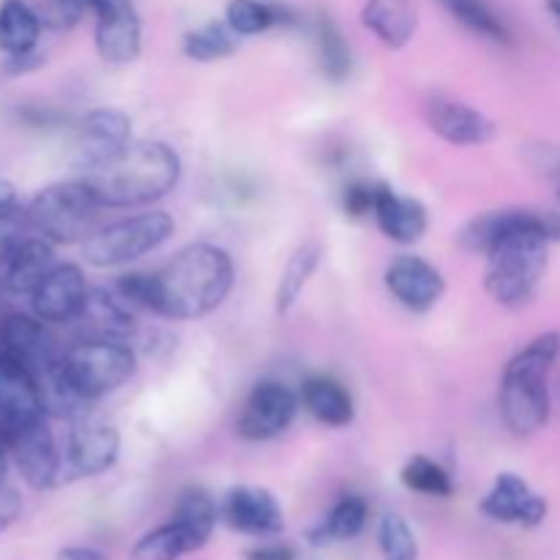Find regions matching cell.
Listing matches in <instances>:
<instances>
[{"mask_svg": "<svg viewBox=\"0 0 560 560\" xmlns=\"http://www.w3.org/2000/svg\"><path fill=\"white\" fill-rule=\"evenodd\" d=\"M91 11L96 14V52L104 63L126 66L140 58V16L126 0H96Z\"/></svg>", "mask_w": 560, "mask_h": 560, "instance_id": "14", "label": "cell"}, {"mask_svg": "<svg viewBox=\"0 0 560 560\" xmlns=\"http://www.w3.org/2000/svg\"><path fill=\"white\" fill-rule=\"evenodd\" d=\"M301 397L284 383L262 381L252 388L238 419V435L246 441H273L295 421Z\"/></svg>", "mask_w": 560, "mask_h": 560, "instance_id": "10", "label": "cell"}, {"mask_svg": "<svg viewBox=\"0 0 560 560\" xmlns=\"http://www.w3.org/2000/svg\"><path fill=\"white\" fill-rule=\"evenodd\" d=\"M93 3V0H88V5H91Z\"/></svg>", "mask_w": 560, "mask_h": 560, "instance_id": "48", "label": "cell"}, {"mask_svg": "<svg viewBox=\"0 0 560 560\" xmlns=\"http://www.w3.org/2000/svg\"><path fill=\"white\" fill-rule=\"evenodd\" d=\"M323 260V246L317 241H304L299 249L290 255L288 266H284L282 277L277 284V312L279 315H288L295 306V301L301 299L304 288L310 284L312 273L317 271Z\"/></svg>", "mask_w": 560, "mask_h": 560, "instance_id": "31", "label": "cell"}, {"mask_svg": "<svg viewBox=\"0 0 560 560\" xmlns=\"http://www.w3.org/2000/svg\"><path fill=\"white\" fill-rule=\"evenodd\" d=\"M375 200L377 184H370V180H353L342 191V208L350 219L372 217L375 213Z\"/></svg>", "mask_w": 560, "mask_h": 560, "instance_id": "39", "label": "cell"}, {"mask_svg": "<svg viewBox=\"0 0 560 560\" xmlns=\"http://www.w3.org/2000/svg\"><path fill=\"white\" fill-rule=\"evenodd\" d=\"M361 22L386 47L399 49L413 38L419 14H416L413 0H366L361 9Z\"/></svg>", "mask_w": 560, "mask_h": 560, "instance_id": "25", "label": "cell"}, {"mask_svg": "<svg viewBox=\"0 0 560 560\" xmlns=\"http://www.w3.org/2000/svg\"><path fill=\"white\" fill-rule=\"evenodd\" d=\"M560 355V334L545 331L512 355L501 377L503 424L517 438L536 435L550 419V377Z\"/></svg>", "mask_w": 560, "mask_h": 560, "instance_id": "3", "label": "cell"}, {"mask_svg": "<svg viewBox=\"0 0 560 560\" xmlns=\"http://www.w3.org/2000/svg\"><path fill=\"white\" fill-rule=\"evenodd\" d=\"M82 178L96 189L104 208L151 206L178 186L180 156L167 142L131 140L115 162Z\"/></svg>", "mask_w": 560, "mask_h": 560, "instance_id": "2", "label": "cell"}, {"mask_svg": "<svg viewBox=\"0 0 560 560\" xmlns=\"http://www.w3.org/2000/svg\"><path fill=\"white\" fill-rule=\"evenodd\" d=\"M224 523L244 536H277L284 514L277 498L262 487H235L222 503Z\"/></svg>", "mask_w": 560, "mask_h": 560, "instance_id": "20", "label": "cell"}, {"mask_svg": "<svg viewBox=\"0 0 560 560\" xmlns=\"http://www.w3.org/2000/svg\"><path fill=\"white\" fill-rule=\"evenodd\" d=\"M246 560H295V550L288 545H260L249 550Z\"/></svg>", "mask_w": 560, "mask_h": 560, "instance_id": "42", "label": "cell"}, {"mask_svg": "<svg viewBox=\"0 0 560 560\" xmlns=\"http://www.w3.org/2000/svg\"><path fill=\"white\" fill-rule=\"evenodd\" d=\"M47 419L33 372L22 361L0 350V432L5 443L14 432Z\"/></svg>", "mask_w": 560, "mask_h": 560, "instance_id": "12", "label": "cell"}, {"mask_svg": "<svg viewBox=\"0 0 560 560\" xmlns=\"http://www.w3.org/2000/svg\"><path fill=\"white\" fill-rule=\"evenodd\" d=\"M135 306L126 304L115 288H96L88 293L85 310L77 320H82V326L91 331L88 339H118V342H126L135 334Z\"/></svg>", "mask_w": 560, "mask_h": 560, "instance_id": "22", "label": "cell"}, {"mask_svg": "<svg viewBox=\"0 0 560 560\" xmlns=\"http://www.w3.org/2000/svg\"><path fill=\"white\" fill-rule=\"evenodd\" d=\"M402 485L410 492H419L427 498H452L454 495V481L452 474L443 468L435 459L424 457V454H416L405 463L402 474H399Z\"/></svg>", "mask_w": 560, "mask_h": 560, "instance_id": "34", "label": "cell"}, {"mask_svg": "<svg viewBox=\"0 0 560 560\" xmlns=\"http://www.w3.org/2000/svg\"><path fill=\"white\" fill-rule=\"evenodd\" d=\"M441 3L446 5V11L459 25H465L476 36L495 44H514L512 31L503 22V16L492 9L490 0H441Z\"/></svg>", "mask_w": 560, "mask_h": 560, "instance_id": "32", "label": "cell"}, {"mask_svg": "<svg viewBox=\"0 0 560 560\" xmlns=\"http://www.w3.org/2000/svg\"><path fill=\"white\" fill-rule=\"evenodd\" d=\"M312 38H315L317 66H320L323 77L331 82L348 80L350 69H353V55H350V47L337 22L328 14H320L312 25Z\"/></svg>", "mask_w": 560, "mask_h": 560, "instance_id": "30", "label": "cell"}, {"mask_svg": "<svg viewBox=\"0 0 560 560\" xmlns=\"http://www.w3.org/2000/svg\"><path fill=\"white\" fill-rule=\"evenodd\" d=\"M189 552L191 547L186 536L180 534L173 520H167L164 525L137 539V545L131 547V560H180Z\"/></svg>", "mask_w": 560, "mask_h": 560, "instance_id": "35", "label": "cell"}, {"mask_svg": "<svg viewBox=\"0 0 560 560\" xmlns=\"http://www.w3.org/2000/svg\"><path fill=\"white\" fill-rule=\"evenodd\" d=\"M534 224H550L552 241H560V211H534V208H503V211H487L470 219L459 233V244L470 255H487L503 235L520 228Z\"/></svg>", "mask_w": 560, "mask_h": 560, "instance_id": "16", "label": "cell"}, {"mask_svg": "<svg viewBox=\"0 0 560 560\" xmlns=\"http://www.w3.org/2000/svg\"><path fill=\"white\" fill-rule=\"evenodd\" d=\"M547 9H550L552 20H556L558 27H560V0H547Z\"/></svg>", "mask_w": 560, "mask_h": 560, "instance_id": "46", "label": "cell"}, {"mask_svg": "<svg viewBox=\"0 0 560 560\" xmlns=\"http://www.w3.org/2000/svg\"><path fill=\"white\" fill-rule=\"evenodd\" d=\"M370 520V503L361 495H345L331 506V512L312 528L310 541L312 545H339V541H350L361 536Z\"/></svg>", "mask_w": 560, "mask_h": 560, "instance_id": "28", "label": "cell"}, {"mask_svg": "<svg viewBox=\"0 0 560 560\" xmlns=\"http://www.w3.org/2000/svg\"><path fill=\"white\" fill-rule=\"evenodd\" d=\"M55 266H58V262H55V244L42 238L38 233H33L31 238L14 252V257L5 262L0 277H3V284L9 293L31 295L33 290L38 288V282H42Z\"/></svg>", "mask_w": 560, "mask_h": 560, "instance_id": "23", "label": "cell"}, {"mask_svg": "<svg viewBox=\"0 0 560 560\" xmlns=\"http://www.w3.org/2000/svg\"><path fill=\"white\" fill-rule=\"evenodd\" d=\"M36 233L31 224V217L22 208H9V211L0 213V271L5 268V262L14 257V252L25 244L31 235Z\"/></svg>", "mask_w": 560, "mask_h": 560, "instance_id": "38", "label": "cell"}, {"mask_svg": "<svg viewBox=\"0 0 560 560\" xmlns=\"http://www.w3.org/2000/svg\"><path fill=\"white\" fill-rule=\"evenodd\" d=\"M55 560H107V556L102 550H93V547H63Z\"/></svg>", "mask_w": 560, "mask_h": 560, "instance_id": "43", "label": "cell"}, {"mask_svg": "<svg viewBox=\"0 0 560 560\" xmlns=\"http://www.w3.org/2000/svg\"><path fill=\"white\" fill-rule=\"evenodd\" d=\"M224 22L235 36H257L279 25H295L299 14L290 5L266 3V0H230L224 9Z\"/></svg>", "mask_w": 560, "mask_h": 560, "instance_id": "29", "label": "cell"}, {"mask_svg": "<svg viewBox=\"0 0 560 560\" xmlns=\"http://www.w3.org/2000/svg\"><path fill=\"white\" fill-rule=\"evenodd\" d=\"M88 9H91L88 0H52L47 5V16H42V20L47 25L58 27V31H69V27H74L82 20Z\"/></svg>", "mask_w": 560, "mask_h": 560, "instance_id": "40", "label": "cell"}, {"mask_svg": "<svg viewBox=\"0 0 560 560\" xmlns=\"http://www.w3.org/2000/svg\"><path fill=\"white\" fill-rule=\"evenodd\" d=\"M16 206V189L14 184H9V180L0 178V213L9 211V208Z\"/></svg>", "mask_w": 560, "mask_h": 560, "instance_id": "44", "label": "cell"}, {"mask_svg": "<svg viewBox=\"0 0 560 560\" xmlns=\"http://www.w3.org/2000/svg\"><path fill=\"white\" fill-rule=\"evenodd\" d=\"M88 293L85 273L74 262H58L31 293L33 315L49 326L74 323L85 310Z\"/></svg>", "mask_w": 560, "mask_h": 560, "instance_id": "13", "label": "cell"}, {"mask_svg": "<svg viewBox=\"0 0 560 560\" xmlns=\"http://www.w3.org/2000/svg\"><path fill=\"white\" fill-rule=\"evenodd\" d=\"M375 222L381 233L394 244H419L424 238L427 228H430V217L427 208L413 197H402L392 189L388 184H377V200H375Z\"/></svg>", "mask_w": 560, "mask_h": 560, "instance_id": "21", "label": "cell"}, {"mask_svg": "<svg viewBox=\"0 0 560 560\" xmlns=\"http://www.w3.org/2000/svg\"><path fill=\"white\" fill-rule=\"evenodd\" d=\"M47 326L49 323L38 320L36 315H9L0 323V350L14 355L33 375H38L63 359Z\"/></svg>", "mask_w": 560, "mask_h": 560, "instance_id": "18", "label": "cell"}, {"mask_svg": "<svg viewBox=\"0 0 560 560\" xmlns=\"http://www.w3.org/2000/svg\"><path fill=\"white\" fill-rule=\"evenodd\" d=\"M22 514V495L16 492V487L9 485L5 476H0V534L9 530L11 525L20 520Z\"/></svg>", "mask_w": 560, "mask_h": 560, "instance_id": "41", "label": "cell"}, {"mask_svg": "<svg viewBox=\"0 0 560 560\" xmlns=\"http://www.w3.org/2000/svg\"><path fill=\"white\" fill-rule=\"evenodd\" d=\"M42 27L44 20L25 0H3L0 3V52L5 58L36 52Z\"/></svg>", "mask_w": 560, "mask_h": 560, "instance_id": "27", "label": "cell"}, {"mask_svg": "<svg viewBox=\"0 0 560 560\" xmlns=\"http://www.w3.org/2000/svg\"><path fill=\"white\" fill-rule=\"evenodd\" d=\"M481 514L503 525H523L536 528L547 517V501L536 495L528 481L517 474H501L492 485V490L481 498Z\"/></svg>", "mask_w": 560, "mask_h": 560, "instance_id": "17", "label": "cell"}, {"mask_svg": "<svg viewBox=\"0 0 560 560\" xmlns=\"http://www.w3.org/2000/svg\"><path fill=\"white\" fill-rule=\"evenodd\" d=\"M113 288L118 290L120 299H124L129 306H135L137 312H153V315H159L156 273H142V271L124 273V277L115 279Z\"/></svg>", "mask_w": 560, "mask_h": 560, "instance_id": "37", "label": "cell"}, {"mask_svg": "<svg viewBox=\"0 0 560 560\" xmlns=\"http://www.w3.org/2000/svg\"><path fill=\"white\" fill-rule=\"evenodd\" d=\"M63 375L85 402L107 397L137 370L135 350L118 339H82L63 353Z\"/></svg>", "mask_w": 560, "mask_h": 560, "instance_id": "7", "label": "cell"}, {"mask_svg": "<svg viewBox=\"0 0 560 560\" xmlns=\"http://www.w3.org/2000/svg\"><path fill=\"white\" fill-rule=\"evenodd\" d=\"M377 545H381L383 560H419V539L408 520L399 514H383L377 525Z\"/></svg>", "mask_w": 560, "mask_h": 560, "instance_id": "36", "label": "cell"}, {"mask_svg": "<svg viewBox=\"0 0 560 560\" xmlns=\"http://www.w3.org/2000/svg\"><path fill=\"white\" fill-rule=\"evenodd\" d=\"M120 454V435L113 424L91 413L71 419L63 448L66 479H96L107 474Z\"/></svg>", "mask_w": 560, "mask_h": 560, "instance_id": "8", "label": "cell"}, {"mask_svg": "<svg viewBox=\"0 0 560 560\" xmlns=\"http://www.w3.org/2000/svg\"><path fill=\"white\" fill-rule=\"evenodd\" d=\"M233 257L222 246H186L156 273L159 317L200 320L224 304V299L233 290Z\"/></svg>", "mask_w": 560, "mask_h": 560, "instance_id": "1", "label": "cell"}, {"mask_svg": "<svg viewBox=\"0 0 560 560\" xmlns=\"http://www.w3.org/2000/svg\"><path fill=\"white\" fill-rule=\"evenodd\" d=\"M170 520H173V523L178 525L180 534L186 536L191 552H197L200 547L208 545L213 528H217V501H213L211 492H206L202 487H189V490H184L178 495V503H175V512Z\"/></svg>", "mask_w": 560, "mask_h": 560, "instance_id": "26", "label": "cell"}, {"mask_svg": "<svg viewBox=\"0 0 560 560\" xmlns=\"http://www.w3.org/2000/svg\"><path fill=\"white\" fill-rule=\"evenodd\" d=\"M558 200H560V175H558Z\"/></svg>", "mask_w": 560, "mask_h": 560, "instance_id": "47", "label": "cell"}, {"mask_svg": "<svg viewBox=\"0 0 560 560\" xmlns=\"http://www.w3.org/2000/svg\"><path fill=\"white\" fill-rule=\"evenodd\" d=\"M33 230L52 244H85L102 224V211L107 208L98 200L96 189L85 178L60 180L38 191L25 208Z\"/></svg>", "mask_w": 560, "mask_h": 560, "instance_id": "5", "label": "cell"}, {"mask_svg": "<svg viewBox=\"0 0 560 560\" xmlns=\"http://www.w3.org/2000/svg\"><path fill=\"white\" fill-rule=\"evenodd\" d=\"M131 145V118L124 109L98 107L82 118L74 142V167L82 175L107 167Z\"/></svg>", "mask_w": 560, "mask_h": 560, "instance_id": "9", "label": "cell"}, {"mask_svg": "<svg viewBox=\"0 0 560 560\" xmlns=\"http://www.w3.org/2000/svg\"><path fill=\"white\" fill-rule=\"evenodd\" d=\"M238 49V36L228 22H206L184 36V55L197 63H217Z\"/></svg>", "mask_w": 560, "mask_h": 560, "instance_id": "33", "label": "cell"}, {"mask_svg": "<svg viewBox=\"0 0 560 560\" xmlns=\"http://www.w3.org/2000/svg\"><path fill=\"white\" fill-rule=\"evenodd\" d=\"M552 235L547 224L520 228L503 235L490 252H487L485 288L492 301L506 310H520L528 304L539 290L541 277L547 271V249Z\"/></svg>", "mask_w": 560, "mask_h": 560, "instance_id": "4", "label": "cell"}, {"mask_svg": "<svg viewBox=\"0 0 560 560\" xmlns=\"http://www.w3.org/2000/svg\"><path fill=\"white\" fill-rule=\"evenodd\" d=\"M299 397L312 419L320 421V424L326 427H334V430L348 427L355 416V405L348 388L328 375L306 377Z\"/></svg>", "mask_w": 560, "mask_h": 560, "instance_id": "24", "label": "cell"}, {"mask_svg": "<svg viewBox=\"0 0 560 560\" xmlns=\"http://www.w3.org/2000/svg\"><path fill=\"white\" fill-rule=\"evenodd\" d=\"M9 457L33 490H52L66 479L63 452L55 443L47 419L14 432L9 438Z\"/></svg>", "mask_w": 560, "mask_h": 560, "instance_id": "11", "label": "cell"}, {"mask_svg": "<svg viewBox=\"0 0 560 560\" xmlns=\"http://www.w3.org/2000/svg\"><path fill=\"white\" fill-rule=\"evenodd\" d=\"M175 233V222L167 211H148L137 217L102 224L82 244V255L96 268H118L145 257L167 244Z\"/></svg>", "mask_w": 560, "mask_h": 560, "instance_id": "6", "label": "cell"}, {"mask_svg": "<svg viewBox=\"0 0 560 560\" xmlns=\"http://www.w3.org/2000/svg\"><path fill=\"white\" fill-rule=\"evenodd\" d=\"M9 443H5V435L0 432V476H5V470H9Z\"/></svg>", "mask_w": 560, "mask_h": 560, "instance_id": "45", "label": "cell"}, {"mask_svg": "<svg viewBox=\"0 0 560 560\" xmlns=\"http://www.w3.org/2000/svg\"><path fill=\"white\" fill-rule=\"evenodd\" d=\"M427 124L443 142L457 148H476L495 140V124L476 107L454 98H432L427 104Z\"/></svg>", "mask_w": 560, "mask_h": 560, "instance_id": "19", "label": "cell"}, {"mask_svg": "<svg viewBox=\"0 0 560 560\" xmlns=\"http://www.w3.org/2000/svg\"><path fill=\"white\" fill-rule=\"evenodd\" d=\"M386 288L405 310L430 312L446 293V279L424 257L399 255L386 268Z\"/></svg>", "mask_w": 560, "mask_h": 560, "instance_id": "15", "label": "cell"}]
</instances>
